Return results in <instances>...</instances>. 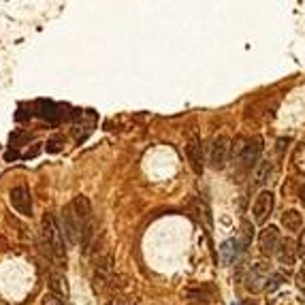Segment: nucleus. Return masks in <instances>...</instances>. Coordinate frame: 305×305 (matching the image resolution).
<instances>
[{"instance_id": "4be33fe9", "label": "nucleus", "mask_w": 305, "mask_h": 305, "mask_svg": "<svg viewBox=\"0 0 305 305\" xmlns=\"http://www.w3.org/2000/svg\"><path fill=\"white\" fill-rule=\"evenodd\" d=\"M299 201L305 205V184L301 186V190H299Z\"/></svg>"}, {"instance_id": "f03ea898", "label": "nucleus", "mask_w": 305, "mask_h": 305, "mask_svg": "<svg viewBox=\"0 0 305 305\" xmlns=\"http://www.w3.org/2000/svg\"><path fill=\"white\" fill-rule=\"evenodd\" d=\"M113 282V267H111V256L105 254L103 258H98L94 265V273H92V286L96 293H105Z\"/></svg>"}, {"instance_id": "5701e85b", "label": "nucleus", "mask_w": 305, "mask_h": 305, "mask_svg": "<svg viewBox=\"0 0 305 305\" xmlns=\"http://www.w3.org/2000/svg\"><path fill=\"white\" fill-rule=\"evenodd\" d=\"M107 305H124V301H122V299H109V301H107Z\"/></svg>"}, {"instance_id": "aec40b11", "label": "nucleus", "mask_w": 305, "mask_h": 305, "mask_svg": "<svg viewBox=\"0 0 305 305\" xmlns=\"http://www.w3.org/2000/svg\"><path fill=\"white\" fill-rule=\"evenodd\" d=\"M297 254L305 258V228H303L301 235H299V241H297Z\"/></svg>"}, {"instance_id": "9b49d317", "label": "nucleus", "mask_w": 305, "mask_h": 305, "mask_svg": "<svg viewBox=\"0 0 305 305\" xmlns=\"http://www.w3.org/2000/svg\"><path fill=\"white\" fill-rule=\"evenodd\" d=\"M71 205V209L75 211V216L79 218V222L86 226L88 222H92V205H90V199L88 196H83V194H79V196H75V199L68 203Z\"/></svg>"}, {"instance_id": "f257e3e1", "label": "nucleus", "mask_w": 305, "mask_h": 305, "mask_svg": "<svg viewBox=\"0 0 305 305\" xmlns=\"http://www.w3.org/2000/svg\"><path fill=\"white\" fill-rule=\"evenodd\" d=\"M41 224H43V246L47 248V254L53 256L56 261H64L66 258L64 237H62V228H60L56 216L53 213H45Z\"/></svg>"}, {"instance_id": "423d86ee", "label": "nucleus", "mask_w": 305, "mask_h": 305, "mask_svg": "<svg viewBox=\"0 0 305 305\" xmlns=\"http://www.w3.org/2000/svg\"><path fill=\"white\" fill-rule=\"evenodd\" d=\"M273 209V192L271 190H261V194L256 196V201L252 205V216L256 224H265L267 218L271 216Z\"/></svg>"}, {"instance_id": "9d476101", "label": "nucleus", "mask_w": 305, "mask_h": 305, "mask_svg": "<svg viewBox=\"0 0 305 305\" xmlns=\"http://www.w3.org/2000/svg\"><path fill=\"white\" fill-rule=\"evenodd\" d=\"M186 156L190 162V169H192L196 175H201L205 171V156H203V146L199 139H192L186 146Z\"/></svg>"}, {"instance_id": "f3484780", "label": "nucleus", "mask_w": 305, "mask_h": 305, "mask_svg": "<svg viewBox=\"0 0 305 305\" xmlns=\"http://www.w3.org/2000/svg\"><path fill=\"white\" fill-rule=\"evenodd\" d=\"M64 303H66L64 299H60V297H58V295H53L51 291L43 297V305H64Z\"/></svg>"}, {"instance_id": "1a4fd4ad", "label": "nucleus", "mask_w": 305, "mask_h": 305, "mask_svg": "<svg viewBox=\"0 0 305 305\" xmlns=\"http://www.w3.org/2000/svg\"><path fill=\"white\" fill-rule=\"evenodd\" d=\"M280 231L276 226H267L261 231V237H258V246H261V252L265 256H271V254H276L278 252V248H280Z\"/></svg>"}, {"instance_id": "4468645a", "label": "nucleus", "mask_w": 305, "mask_h": 305, "mask_svg": "<svg viewBox=\"0 0 305 305\" xmlns=\"http://www.w3.org/2000/svg\"><path fill=\"white\" fill-rule=\"evenodd\" d=\"M282 224L286 226V231L297 233V231H301L303 228V218H301V213L297 209H288L284 216H282Z\"/></svg>"}, {"instance_id": "a211bd4d", "label": "nucleus", "mask_w": 305, "mask_h": 305, "mask_svg": "<svg viewBox=\"0 0 305 305\" xmlns=\"http://www.w3.org/2000/svg\"><path fill=\"white\" fill-rule=\"evenodd\" d=\"M243 233H241V246H243V250H246V246L250 243V239H252V231H250V222H243Z\"/></svg>"}, {"instance_id": "6e6552de", "label": "nucleus", "mask_w": 305, "mask_h": 305, "mask_svg": "<svg viewBox=\"0 0 305 305\" xmlns=\"http://www.w3.org/2000/svg\"><path fill=\"white\" fill-rule=\"evenodd\" d=\"M62 222H64V235L71 243H79L81 239V228L83 224L79 222V218L75 216V211L71 209V205H66L62 209Z\"/></svg>"}, {"instance_id": "f8f14e48", "label": "nucleus", "mask_w": 305, "mask_h": 305, "mask_svg": "<svg viewBox=\"0 0 305 305\" xmlns=\"http://www.w3.org/2000/svg\"><path fill=\"white\" fill-rule=\"evenodd\" d=\"M276 254H278V261L282 265H286V267L295 265V261H297V248H295V243L291 239L280 241V248H278Z\"/></svg>"}, {"instance_id": "0eeeda50", "label": "nucleus", "mask_w": 305, "mask_h": 305, "mask_svg": "<svg viewBox=\"0 0 305 305\" xmlns=\"http://www.w3.org/2000/svg\"><path fill=\"white\" fill-rule=\"evenodd\" d=\"M261 152H263V139H261V137L246 139L243 154H241V158L235 164L241 166V169H252V164H256V160H258V156H261Z\"/></svg>"}, {"instance_id": "412c9836", "label": "nucleus", "mask_w": 305, "mask_h": 305, "mask_svg": "<svg viewBox=\"0 0 305 305\" xmlns=\"http://www.w3.org/2000/svg\"><path fill=\"white\" fill-rule=\"evenodd\" d=\"M62 141H64L62 137H53V139L47 143V146H49L47 150H49V152H58V150H60V146H58V143H62Z\"/></svg>"}, {"instance_id": "7ed1b4c3", "label": "nucleus", "mask_w": 305, "mask_h": 305, "mask_svg": "<svg viewBox=\"0 0 305 305\" xmlns=\"http://www.w3.org/2000/svg\"><path fill=\"white\" fill-rule=\"evenodd\" d=\"M9 201L13 209L21 213V216H32V196L26 186H15L9 190Z\"/></svg>"}, {"instance_id": "20e7f679", "label": "nucleus", "mask_w": 305, "mask_h": 305, "mask_svg": "<svg viewBox=\"0 0 305 305\" xmlns=\"http://www.w3.org/2000/svg\"><path fill=\"white\" fill-rule=\"evenodd\" d=\"M228 152H231V141L226 137H218L211 141L209 146V164L213 169H224L226 160H228Z\"/></svg>"}, {"instance_id": "ddd939ff", "label": "nucleus", "mask_w": 305, "mask_h": 305, "mask_svg": "<svg viewBox=\"0 0 305 305\" xmlns=\"http://www.w3.org/2000/svg\"><path fill=\"white\" fill-rule=\"evenodd\" d=\"M239 250H243V248H239V241H237V239H228V241H224L222 248H220V256H222V263H226V265L235 263V261H237V256H239Z\"/></svg>"}, {"instance_id": "39448f33", "label": "nucleus", "mask_w": 305, "mask_h": 305, "mask_svg": "<svg viewBox=\"0 0 305 305\" xmlns=\"http://www.w3.org/2000/svg\"><path fill=\"white\" fill-rule=\"evenodd\" d=\"M269 267H267L265 263H256L250 267L248 271V278H246V288L250 293H258L263 291V288L267 286V282H269Z\"/></svg>"}, {"instance_id": "6ab92c4d", "label": "nucleus", "mask_w": 305, "mask_h": 305, "mask_svg": "<svg viewBox=\"0 0 305 305\" xmlns=\"http://www.w3.org/2000/svg\"><path fill=\"white\" fill-rule=\"evenodd\" d=\"M282 280H284V278H282L280 273H273V276H269V282H267V291H276V288L282 284Z\"/></svg>"}, {"instance_id": "dca6fc26", "label": "nucleus", "mask_w": 305, "mask_h": 305, "mask_svg": "<svg viewBox=\"0 0 305 305\" xmlns=\"http://www.w3.org/2000/svg\"><path fill=\"white\" fill-rule=\"evenodd\" d=\"M271 175H273V164L271 162H261L256 166V171H254V181L258 186H265L267 181H269Z\"/></svg>"}, {"instance_id": "2eb2a0df", "label": "nucleus", "mask_w": 305, "mask_h": 305, "mask_svg": "<svg viewBox=\"0 0 305 305\" xmlns=\"http://www.w3.org/2000/svg\"><path fill=\"white\" fill-rule=\"evenodd\" d=\"M49 286H51V293L58 295L60 299H64V301L68 299V284H66V278L64 276H60V273H53Z\"/></svg>"}]
</instances>
